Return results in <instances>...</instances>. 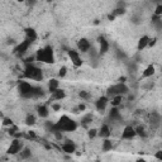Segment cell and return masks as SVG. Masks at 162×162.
<instances>
[{
  "label": "cell",
  "mask_w": 162,
  "mask_h": 162,
  "mask_svg": "<svg viewBox=\"0 0 162 162\" xmlns=\"http://www.w3.org/2000/svg\"><path fill=\"white\" fill-rule=\"evenodd\" d=\"M77 129V123L72 121L71 118H69L67 115H62L58 122L53 124V132H75Z\"/></svg>",
  "instance_id": "1"
},
{
  "label": "cell",
  "mask_w": 162,
  "mask_h": 162,
  "mask_svg": "<svg viewBox=\"0 0 162 162\" xmlns=\"http://www.w3.org/2000/svg\"><path fill=\"white\" fill-rule=\"evenodd\" d=\"M23 77L29 79V80H36V81H42L43 80V72L39 67L34 66L32 63H27L24 67Z\"/></svg>",
  "instance_id": "2"
},
{
  "label": "cell",
  "mask_w": 162,
  "mask_h": 162,
  "mask_svg": "<svg viewBox=\"0 0 162 162\" xmlns=\"http://www.w3.org/2000/svg\"><path fill=\"white\" fill-rule=\"evenodd\" d=\"M36 60L45 63H55V55L51 46H46L43 48H39L36 53Z\"/></svg>",
  "instance_id": "3"
},
{
  "label": "cell",
  "mask_w": 162,
  "mask_h": 162,
  "mask_svg": "<svg viewBox=\"0 0 162 162\" xmlns=\"http://www.w3.org/2000/svg\"><path fill=\"white\" fill-rule=\"evenodd\" d=\"M129 89H128V86L125 84H121V82H118L113 86H110V88H108L106 90V98L108 99H110V98H114V96L117 95H125L128 94Z\"/></svg>",
  "instance_id": "4"
},
{
  "label": "cell",
  "mask_w": 162,
  "mask_h": 162,
  "mask_svg": "<svg viewBox=\"0 0 162 162\" xmlns=\"http://www.w3.org/2000/svg\"><path fill=\"white\" fill-rule=\"evenodd\" d=\"M18 91L23 99H33V85L27 81H20L18 85Z\"/></svg>",
  "instance_id": "5"
},
{
  "label": "cell",
  "mask_w": 162,
  "mask_h": 162,
  "mask_svg": "<svg viewBox=\"0 0 162 162\" xmlns=\"http://www.w3.org/2000/svg\"><path fill=\"white\" fill-rule=\"evenodd\" d=\"M23 142L20 141V139H13V142L10 143V146H9V148H8V151H6V153L8 155H18L22 149H23Z\"/></svg>",
  "instance_id": "6"
},
{
  "label": "cell",
  "mask_w": 162,
  "mask_h": 162,
  "mask_svg": "<svg viewBox=\"0 0 162 162\" xmlns=\"http://www.w3.org/2000/svg\"><path fill=\"white\" fill-rule=\"evenodd\" d=\"M67 53H69V57L71 58V62L73 63V66L75 67H80L82 65V60H81V57L79 55V52L75 51V49H69Z\"/></svg>",
  "instance_id": "7"
},
{
  "label": "cell",
  "mask_w": 162,
  "mask_h": 162,
  "mask_svg": "<svg viewBox=\"0 0 162 162\" xmlns=\"http://www.w3.org/2000/svg\"><path fill=\"white\" fill-rule=\"evenodd\" d=\"M29 46H30V42L29 41H23V42H20L19 45L14 48V55H17V56H22L23 53H26L27 51H28V48H29Z\"/></svg>",
  "instance_id": "8"
},
{
  "label": "cell",
  "mask_w": 162,
  "mask_h": 162,
  "mask_svg": "<svg viewBox=\"0 0 162 162\" xmlns=\"http://www.w3.org/2000/svg\"><path fill=\"white\" fill-rule=\"evenodd\" d=\"M61 149L65 153L71 155V153H73V152H76V144H75L72 141H70V139H67V141L62 144Z\"/></svg>",
  "instance_id": "9"
},
{
  "label": "cell",
  "mask_w": 162,
  "mask_h": 162,
  "mask_svg": "<svg viewBox=\"0 0 162 162\" xmlns=\"http://www.w3.org/2000/svg\"><path fill=\"white\" fill-rule=\"evenodd\" d=\"M98 42H99V46H100V48H99V53L100 55H104V53H106L108 51H109V42H108L106 39H105V37L104 36H99L98 37Z\"/></svg>",
  "instance_id": "10"
},
{
  "label": "cell",
  "mask_w": 162,
  "mask_h": 162,
  "mask_svg": "<svg viewBox=\"0 0 162 162\" xmlns=\"http://www.w3.org/2000/svg\"><path fill=\"white\" fill-rule=\"evenodd\" d=\"M77 48H79V51L86 53V52L90 51L91 43H90L88 39H86V38H81V39H79V42H77Z\"/></svg>",
  "instance_id": "11"
},
{
  "label": "cell",
  "mask_w": 162,
  "mask_h": 162,
  "mask_svg": "<svg viewBox=\"0 0 162 162\" xmlns=\"http://www.w3.org/2000/svg\"><path fill=\"white\" fill-rule=\"evenodd\" d=\"M108 103H109V99H108L106 96H101V98H99L98 100L95 101L96 110H98V112H104L106 105H108Z\"/></svg>",
  "instance_id": "12"
},
{
  "label": "cell",
  "mask_w": 162,
  "mask_h": 162,
  "mask_svg": "<svg viewBox=\"0 0 162 162\" xmlns=\"http://www.w3.org/2000/svg\"><path fill=\"white\" fill-rule=\"evenodd\" d=\"M136 137V132H134V128L132 125H127L123 129V133H122V138L123 139H133Z\"/></svg>",
  "instance_id": "13"
},
{
  "label": "cell",
  "mask_w": 162,
  "mask_h": 162,
  "mask_svg": "<svg viewBox=\"0 0 162 162\" xmlns=\"http://www.w3.org/2000/svg\"><path fill=\"white\" fill-rule=\"evenodd\" d=\"M110 134H112V132H110V128H109V125H108V124H103V125L100 127V129L98 131V136H99L100 138H103V139L109 138Z\"/></svg>",
  "instance_id": "14"
},
{
  "label": "cell",
  "mask_w": 162,
  "mask_h": 162,
  "mask_svg": "<svg viewBox=\"0 0 162 162\" xmlns=\"http://www.w3.org/2000/svg\"><path fill=\"white\" fill-rule=\"evenodd\" d=\"M37 32L33 28H26V39L29 41L30 43H33L37 39Z\"/></svg>",
  "instance_id": "15"
},
{
  "label": "cell",
  "mask_w": 162,
  "mask_h": 162,
  "mask_svg": "<svg viewBox=\"0 0 162 162\" xmlns=\"http://www.w3.org/2000/svg\"><path fill=\"white\" fill-rule=\"evenodd\" d=\"M65 98H66V93H65V90H62V89H57L56 91H53L51 94V100H62Z\"/></svg>",
  "instance_id": "16"
},
{
  "label": "cell",
  "mask_w": 162,
  "mask_h": 162,
  "mask_svg": "<svg viewBox=\"0 0 162 162\" xmlns=\"http://www.w3.org/2000/svg\"><path fill=\"white\" fill-rule=\"evenodd\" d=\"M148 42H149V37H148V36H143V37H141V38H139V41H138L137 49H138L139 52L143 51V49L148 46Z\"/></svg>",
  "instance_id": "17"
},
{
  "label": "cell",
  "mask_w": 162,
  "mask_h": 162,
  "mask_svg": "<svg viewBox=\"0 0 162 162\" xmlns=\"http://www.w3.org/2000/svg\"><path fill=\"white\" fill-rule=\"evenodd\" d=\"M109 118H110L112 121H121L122 119V115L119 113V109L115 108V106H113L112 109H110V112H109Z\"/></svg>",
  "instance_id": "18"
},
{
  "label": "cell",
  "mask_w": 162,
  "mask_h": 162,
  "mask_svg": "<svg viewBox=\"0 0 162 162\" xmlns=\"http://www.w3.org/2000/svg\"><path fill=\"white\" fill-rule=\"evenodd\" d=\"M156 70H155V66L153 65H148L146 67V70L142 72V79H146V77H151L152 75H155Z\"/></svg>",
  "instance_id": "19"
},
{
  "label": "cell",
  "mask_w": 162,
  "mask_h": 162,
  "mask_svg": "<svg viewBox=\"0 0 162 162\" xmlns=\"http://www.w3.org/2000/svg\"><path fill=\"white\" fill-rule=\"evenodd\" d=\"M57 89H60V82H58V80L57 79H51L48 81V90H49V93L52 94L53 91H56Z\"/></svg>",
  "instance_id": "20"
},
{
  "label": "cell",
  "mask_w": 162,
  "mask_h": 162,
  "mask_svg": "<svg viewBox=\"0 0 162 162\" xmlns=\"http://www.w3.org/2000/svg\"><path fill=\"white\" fill-rule=\"evenodd\" d=\"M37 113H38V115L41 118H47L49 115L47 105H39V106H37Z\"/></svg>",
  "instance_id": "21"
},
{
  "label": "cell",
  "mask_w": 162,
  "mask_h": 162,
  "mask_svg": "<svg viewBox=\"0 0 162 162\" xmlns=\"http://www.w3.org/2000/svg\"><path fill=\"white\" fill-rule=\"evenodd\" d=\"M19 157H20V160H28V158H30L32 157V151H30V148H28V147H23V149L19 152Z\"/></svg>",
  "instance_id": "22"
},
{
  "label": "cell",
  "mask_w": 162,
  "mask_h": 162,
  "mask_svg": "<svg viewBox=\"0 0 162 162\" xmlns=\"http://www.w3.org/2000/svg\"><path fill=\"white\" fill-rule=\"evenodd\" d=\"M43 95H45V90H43L41 86H33V99L42 98Z\"/></svg>",
  "instance_id": "23"
},
{
  "label": "cell",
  "mask_w": 162,
  "mask_h": 162,
  "mask_svg": "<svg viewBox=\"0 0 162 162\" xmlns=\"http://www.w3.org/2000/svg\"><path fill=\"white\" fill-rule=\"evenodd\" d=\"M160 122H161V117L158 113L153 112L152 114H151V124H153L155 127H158L160 125Z\"/></svg>",
  "instance_id": "24"
},
{
  "label": "cell",
  "mask_w": 162,
  "mask_h": 162,
  "mask_svg": "<svg viewBox=\"0 0 162 162\" xmlns=\"http://www.w3.org/2000/svg\"><path fill=\"white\" fill-rule=\"evenodd\" d=\"M112 148H113V144H112V141H110V139H109V138L104 139V141H103V147H101L103 152H109Z\"/></svg>",
  "instance_id": "25"
},
{
  "label": "cell",
  "mask_w": 162,
  "mask_h": 162,
  "mask_svg": "<svg viewBox=\"0 0 162 162\" xmlns=\"http://www.w3.org/2000/svg\"><path fill=\"white\" fill-rule=\"evenodd\" d=\"M152 24L160 30L161 27H162V20H161V17H157V15H153L152 17Z\"/></svg>",
  "instance_id": "26"
},
{
  "label": "cell",
  "mask_w": 162,
  "mask_h": 162,
  "mask_svg": "<svg viewBox=\"0 0 162 162\" xmlns=\"http://www.w3.org/2000/svg\"><path fill=\"white\" fill-rule=\"evenodd\" d=\"M134 132H136V136H141V137H146L147 136V133H146V129L142 127V125H138V127H136L134 128Z\"/></svg>",
  "instance_id": "27"
},
{
  "label": "cell",
  "mask_w": 162,
  "mask_h": 162,
  "mask_svg": "<svg viewBox=\"0 0 162 162\" xmlns=\"http://www.w3.org/2000/svg\"><path fill=\"white\" fill-rule=\"evenodd\" d=\"M26 124H27L28 127L34 125V124H36V117H34L33 114H28L27 118H26Z\"/></svg>",
  "instance_id": "28"
},
{
  "label": "cell",
  "mask_w": 162,
  "mask_h": 162,
  "mask_svg": "<svg viewBox=\"0 0 162 162\" xmlns=\"http://www.w3.org/2000/svg\"><path fill=\"white\" fill-rule=\"evenodd\" d=\"M91 122H93V115L91 114H86L82 118V121H81V123H82L84 127H88V124H90Z\"/></svg>",
  "instance_id": "29"
},
{
  "label": "cell",
  "mask_w": 162,
  "mask_h": 162,
  "mask_svg": "<svg viewBox=\"0 0 162 162\" xmlns=\"http://www.w3.org/2000/svg\"><path fill=\"white\" fill-rule=\"evenodd\" d=\"M122 100H123L122 96H121V95H117V96H114V98H112V105L117 108L118 105L122 104Z\"/></svg>",
  "instance_id": "30"
},
{
  "label": "cell",
  "mask_w": 162,
  "mask_h": 162,
  "mask_svg": "<svg viewBox=\"0 0 162 162\" xmlns=\"http://www.w3.org/2000/svg\"><path fill=\"white\" fill-rule=\"evenodd\" d=\"M79 96H80L81 99H84V100H89V99L91 98L90 93H89V91H86V90H82V91H80V93H79Z\"/></svg>",
  "instance_id": "31"
},
{
  "label": "cell",
  "mask_w": 162,
  "mask_h": 162,
  "mask_svg": "<svg viewBox=\"0 0 162 162\" xmlns=\"http://www.w3.org/2000/svg\"><path fill=\"white\" fill-rule=\"evenodd\" d=\"M112 14L114 15V17H119V15H123V14H125V9H119V8H115L113 12H112Z\"/></svg>",
  "instance_id": "32"
},
{
  "label": "cell",
  "mask_w": 162,
  "mask_h": 162,
  "mask_svg": "<svg viewBox=\"0 0 162 162\" xmlns=\"http://www.w3.org/2000/svg\"><path fill=\"white\" fill-rule=\"evenodd\" d=\"M23 138H26V139H36L37 138V134L33 131H30L28 133H23Z\"/></svg>",
  "instance_id": "33"
},
{
  "label": "cell",
  "mask_w": 162,
  "mask_h": 162,
  "mask_svg": "<svg viewBox=\"0 0 162 162\" xmlns=\"http://www.w3.org/2000/svg\"><path fill=\"white\" fill-rule=\"evenodd\" d=\"M17 132H19V131H18V127L14 125V124H13L12 127H9V129H8V133H9L10 136H13V137H14V134H15Z\"/></svg>",
  "instance_id": "34"
},
{
  "label": "cell",
  "mask_w": 162,
  "mask_h": 162,
  "mask_svg": "<svg viewBox=\"0 0 162 162\" xmlns=\"http://www.w3.org/2000/svg\"><path fill=\"white\" fill-rule=\"evenodd\" d=\"M115 55H117V57L119 58V60H122V58H123V60L127 58V55H125V53H124L122 49H117V51H115Z\"/></svg>",
  "instance_id": "35"
},
{
  "label": "cell",
  "mask_w": 162,
  "mask_h": 162,
  "mask_svg": "<svg viewBox=\"0 0 162 162\" xmlns=\"http://www.w3.org/2000/svg\"><path fill=\"white\" fill-rule=\"evenodd\" d=\"M88 136H89V138H95L96 136H98V131L96 129H94V128H91V129H89L88 131Z\"/></svg>",
  "instance_id": "36"
},
{
  "label": "cell",
  "mask_w": 162,
  "mask_h": 162,
  "mask_svg": "<svg viewBox=\"0 0 162 162\" xmlns=\"http://www.w3.org/2000/svg\"><path fill=\"white\" fill-rule=\"evenodd\" d=\"M14 123H13V121L10 119V118H4V121H3V125L4 127H12Z\"/></svg>",
  "instance_id": "37"
},
{
  "label": "cell",
  "mask_w": 162,
  "mask_h": 162,
  "mask_svg": "<svg viewBox=\"0 0 162 162\" xmlns=\"http://www.w3.org/2000/svg\"><path fill=\"white\" fill-rule=\"evenodd\" d=\"M66 73H67V67H66V66H62V67L60 69L58 76H60V77H65V76H66Z\"/></svg>",
  "instance_id": "38"
},
{
  "label": "cell",
  "mask_w": 162,
  "mask_h": 162,
  "mask_svg": "<svg viewBox=\"0 0 162 162\" xmlns=\"http://www.w3.org/2000/svg\"><path fill=\"white\" fill-rule=\"evenodd\" d=\"M153 15H157V17H161L162 15V5L161 4H158L156 6V10H155V14Z\"/></svg>",
  "instance_id": "39"
},
{
  "label": "cell",
  "mask_w": 162,
  "mask_h": 162,
  "mask_svg": "<svg viewBox=\"0 0 162 162\" xmlns=\"http://www.w3.org/2000/svg\"><path fill=\"white\" fill-rule=\"evenodd\" d=\"M52 109L55 110V112H58V110H61V104H58V103L52 104Z\"/></svg>",
  "instance_id": "40"
},
{
  "label": "cell",
  "mask_w": 162,
  "mask_h": 162,
  "mask_svg": "<svg viewBox=\"0 0 162 162\" xmlns=\"http://www.w3.org/2000/svg\"><path fill=\"white\" fill-rule=\"evenodd\" d=\"M156 42H157V38H152V39L149 38V42H148V46L147 47H153L156 45Z\"/></svg>",
  "instance_id": "41"
},
{
  "label": "cell",
  "mask_w": 162,
  "mask_h": 162,
  "mask_svg": "<svg viewBox=\"0 0 162 162\" xmlns=\"http://www.w3.org/2000/svg\"><path fill=\"white\" fill-rule=\"evenodd\" d=\"M34 60H36V55H34V56H30V57H28V58H26L24 62H26V65H27V63H32Z\"/></svg>",
  "instance_id": "42"
},
{
  "label": "cell",
  "mask_w": 162,
  "mask_h": 162,
  "mask_svg": "<svg viewBox=\"0 0 162 162\" xmlns=\"http://www.w3.org/2000/svg\"><path fill=\"white\" fill-rule=\"evenodd\" d=\"M46 129H47V131H49V132H52V129H53V123L46 122Z\"/></svg>",
  "instance_id": "43"
},
{
  "label": "cell",
  "mask_w": 162,
  "mask_h": 162,
  "mask_svg": "<svg viewBox=\"0 0 162 162\" xmlns=\"http://www.w3.org/2000/svg\"><path fill=\"white\" fill-rule=\"evenodd\" d=\"M76 108H77V110H79V112H84V110L86 109V105H85V104H79Z\"/></svg>",
  "instance_id": "44"
},
{
  "label": "cell",
  "mask_w": 162,
  "mask_h": 162,
  "mask_svg": "<svg viewBox=\"0 0 162 162\" xmlns=\"http://www.w3.org/2000/svg\"><path fill=\"white\" fill-rule=\"evenodd\" d=\"M53 134H55L56 139H62V133L61 132H53Z\"/></svg>",
  "instance_id": "45"
},
{
  "label": "cell",
  "mask_w": 162,
  "mask_h": 162,
  "mask_svg": "<svg viewBox=\"0 0 162 162\" xmlns=\"http://www.w3.org/2000/svg\"><path fill=\"white\" fill-rule=\"evenodd\" d=\"M155 156H156L157 160H162V151H157Z\"/></svg>",
  "instance_id": "46"
},
{
  "label": "cell",
  "mask_w": 162,
  "mask_h": 162,
  "mask_svg": "<svg viewBox=\"0 0 162 162\" xmlns=\"http://www.w3.org/2000/svg\"><path fill=\"white\" fill-rule=\"evenodd\" d=\"M108 19H109V20H110V22H113V20H114V19H115V17H114V15H113V14H108Z\"/></svg>",
  "instance_id": "47"
},
{
  "label": "cell",
  "mask_w": 162,
  "mask_h": 162,
  "mask_svg": "<svg viewBox=\"0 0 162 162\" xmlns=\"http://www.w3.org/2000/svg\"><path fill=\"white\" fill-rule=\"evenodd\" d=\"M118 81H119L121 84H124V82H125V76H122V77H119V80H118Z\"/></svg>",
  "instance_id": "48"
},
{
  "label": "cell",
  "mask_w": 162,
  "mask_h": 162,
  "mask_svg": "<svg viewBox=\"0 0 162 162\" xmlns=\"http://www.w3.org/2000/svg\"><path fill=\"white\" fill-rule=\"evenodd\" d=\"M136 162H147V161H146L144 158H139V160H137Z\"/></svg>",
  "instance_id": "49"
},
{
  "label": "cell",
  "mask_w": 162,
  "mask_h": 162,
  "mask_svg": "<svg viewBox=\"0 0 162 162\" xmlns=\"http://www.w3.org/2000/svg\"><path fill=\"white\" fill-rule=\"evenodd\" d=\"M0 117H3V113H0Z\"/></svg>",
  "instance_id": "50"
}]
</instances>
